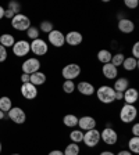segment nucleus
Returning a JSON list of instances; mask_svg holds the SVG:
<instances>
[{
	"label": "nucleus",
	"instance_id": "nucleus-45",
	"mask_svg": "<svg viewBox=\"0 0 139 155\" xmlns=\"http://www.w3.org/2000/svg\"><path fill=\"white\" fill-rule=\"evenodd\" d=\"M4 118H6V114H4L3 111L0 110V120H2V119H4Z\"/></svg>",
	"mask_w": 139,
	"mask_h": 155
},
{
	"label": "nucleus",
	"instance_id": "nucleus-17",
	"mask_svg": "<svg viewBox=\"0 0 139 155\" xmlns=\"http://www.w3.org/2000/svg\"><path fill=\"white\" fill-rule=\"evenodd\" d=\"M102 74H103V76L106 79L114 81L116 78H118V68H116L111 62H109V64H104L102 67Z\"/></svg>",
	"mask_w": 139,
	"mask_h": 155
},
{
	"label": "nucleus",
	"instance_id": "nucleus-23",
	"mask_svg": "<svg viewBox=\"0 0 139 155\" xmlns=\"http://www.w3.org/2000/svg\"><path fill=\"white\" fill-rule=\"evenodd\" d=\"M63 123H64V126L70 127V129H74L75 126H78V116L74 115V114H67L63 118Z\"/></svg>",
	"mask_w": 139,
	"mask_h": 155
},
{
	"label": "nucleus",
	"instance_id": "nucleus-2",
	"mask_svg": "<svg viewBox=\"0 0 139 155\" xmlns=\"http://www.w3.org/2000/svg\"><path fill=\"white\" fill-rule=\"evenodd\" d=\"M138 116V110L135 105L131 104H124L120 110V120L123 123H131L136 119Z\"/></svg>",
	"mask_w": 139,
	"mask_h": 155
},
{
	"label": "nucleus",
	"instance_id": "nucleus-5",
	"mask_svg": "<svg viewBox=\"0 0 139 155\" xmlns=\"http://www.w3.org/2000/svg\"><path fill=\"white\" fill-rule=\"evenodd\" d=\"M11 26H13L14 29H17V31H25L31 26V19L28 18V17L25 15V14H17V15H14V18L11 19Z\"/></svg>",
	"mask_w": 139,
	"mask_h": 155
},
{
	"label": "nucleus",
	"instance_id": "nucleus-19",
	"mask_svg": "<svg viewBox=\"0 0 139 155\" xmlns=\"http://www.w3.org/2000/svg\"><path fill=\"white\" fill-rule=\"evenodd\" d=\"M114 89V91H120V93H124V91L130 87V81L124 76H120V78H116L114 79V84L111 86Z\"/></svg>",
	"mask_w": 139,
	"mask_h": 155
},
{
	"label": "nucleus",
	"instance_id": "nucleus-14",
	"mask_svg": "<svg viewBox=\"0 0 139 155\" xmlns=\"http://www.w3.org/2000/svg\"><path fill=\"white\" fill-rule=\"evenodd\" d=\"M21 94L26 100H33L38 97V87L33 86L31 82L29 83H23L21 84Z\"/></svg>",
	"mask_w": 139,
	"mask_h": 155
},
{
	"label": "nucleus",
	"instance_id": "nucleus-40",
	"mask_svg": "<svg viewBox=\"0 0 139 155\" xmlns=\"http://www.w3.org/2000/svg\"><path fill=\"white\" fill-rule=\"evenodd\" d=\"M47 155H64V152H63L61 150H53V151H50Z\"/></svg>",
	"mask_w": 139,
	"mask_h": 155
},
{
	"label": "nucleus",
	"instance_id": "nucleus-11",
	"mask_svg": "<svg viewBox=\"0 0 139 155\" xmlns=\"http://www.w3.org/2000/svg\"><path fill=\"white\" fill-rule=\"evenodd\" d=\"M96 119L91 115H84L81 118H78V126H79V130L82 132H88V130L96 129Z\"/></svg>",
	"mask_w": 139,
	"mask_h": 155
},
{
	"label": "nucleus",
	"instance_id": "nucleus-33",
	"mask_svg": "<svg viewBox=\"0 0 139 155\" xmlns=\"http://www.w3.org/2000/svg\"><path fill=\"white\" fill-rule=\"evenodd\" d=\"M9 8L13 11L14 14H21V4L17 3V2H10L9 3Z\"/></svg>",
	"mask_w": 139,
	"mask_h": 155
},
{
	"label": "nucleus",
	"instance_id": "nucleus-34",
	"mask_svg": "<svg viewBox=\"0 0 139 155\" xmlns=\"http://www.w3.org/2000/svg\"><path fill=\"white\" fill-rule=\"evenodd\" d=\"M124 4H125L127 8L134 10V8H136V7L139 6V2H138V0H125V2H124Z\"/></svg>",
	"mask_w": 139,
	"mask_h": 155
},
{
	"label": "nucleus",
	"instance_id": "nucleus-24",
	"mask_svg": "<svg viewBox=\"0 0 139 155\" xmlns=\"http://www.w3.org/2000/svg\"><path fill=\"white\" fill-rule=\"evenodd\" d=\"M14 43H16V39H14L13 35H10V33H3V35L0 36V45L3 46V47H13Z\"/></svg>",
	"mask_w": 139,
	"mask_h": 155
},
{
	"label": "nucleus",
	"instance_id": "nucleus-31",
	"mask_svg": "<svg viewBox=\"0 0 139 155\" xmlns=\"http://www.w3.org/2000/svg\"><path fill=\"white\" fill-rule=\"evenodd\" d=\"M53 29H54V26H53V22H50V21H42L40 25H39V31H42L43 33H50Z\"/></svg>",
	"mask_w": 139,
	"mask_h": 155
},
{
	"label": "nucleus",
	"instance_id": "nucleus-44",
	"mask_svg": "<svg viewBox=\"0 0 139 155\" xmlns=\"http://www.w3.org/2000/svg\"><path fill=\"white\" fill-rule=\"evenodd\" d=\"M2 18H4V8L0 6V19Z\"/></svg>",
	"mask_w": 139,
	"mask_h": 155
},
{
	"label": "nucleus",
	"instance_id": "nucleus-42",
	"mask_svg": "<svg viewBox=\"0 0 139 155\" xmlns=\"http://www.w3.org/2000/svg\"><path fill=\"white\" fill-rule=\"evenodd\" d=\"M124 93H120V91H116V101L117 100H123Z\"/></svg>",
	"mask_w": 139,
	"mask_h": 155
},
{
	"label": "nucleus",
	"instance_id": "nucleus-18",
	"mask_svg": "<svg viewBox=\"0 0 139 155\" xmlns=\"http://www.w3.org/2000/svg\"><path fill=\"white\" fill-rule=\"evenodd\" d=\"M123 100L125 101V104H131V105H135V103L139 100V91L136 90L135 87H128V89L124 91Z\"/></svg>",
	"mask_w": 139,
	"mask_h": 155
},
{
	"label": "nucleus",
	"instance_id": "nucleus-10",
	"mask_svg": "<svg viewBox=\"0 0 139 155\" xmlns=\"http://www.w3.org/2000/svg\"><path fill=\"white\" fill-rule=\"evenodd\" d=\"M7 114H9L10 120L14 122V123H17V125H23V123L26 120L25 111H24L23 108H19V107H13Z\"/></svg>",
	"mask_w": 139,
	"mask_h": 155
},
{
	"label": "nucleus",
	"instance_id": "nucleus-22",
	"mask_svg": "<svg viewBox=\"0 0 139 155\" xmlns=\"http://www.w3.org/2000/svg\"><path fill=\"white\" fill-rule=\"evenodd\" d=\"M46 79H47V78H46V74H43V72H40V71H38V72L31 75V83L36 87L43 84V83H46Z\"/></svg>",
	"mask_w": 139,
	"mask_h": 155
},
{
	"label": "nucleus",
	"instance_id": "nucleus-21",
	"mask_svg": "<svg viewBox=\"0 0 139 155\" xmlns=\"http://www.w3.org/2000/svg\"><path fill=\"white\" fill-rule=\"evenodd\" d=\"M111 57H113V54H111L110 50H107V48H102V50H99L97 51V61L102 62V64H109V62L111 61Z\"/></svg>",
	"mask_w": 139,
	"mask_h": 155
},
{
	"label": "nucleus",
	"instance_id": "nucleus-36",
	"mask_svg": "<svg viewBox=\"0 0 139 155\" xmlns=\"http://www.w3.org/2000/svg\"><path fill=\"white\" fill-rule=\"evenodd\" d=\"M132 57L136 58V60L139 57V42H135L132 46Z\"/></svg>",
	"mask_w": 139,
	"mask_h": 155
},
{
	"label": "nucleus",
	"instance_id": "nucleus-7",
	"mask_svg": "<svg viewBox=\"0 0 139 155\" xmlns=\"http://www.w3.org/2000/svg\"><path fill=\"white\" fill-rule=\"evenodd\" d=\"M100 141L107 145H116L118 141V134L113 127H104L100 132Z\"/></svg>",
	"mask_w": 139,
	"mask_h": 155
},
{
	"label": "nucleus",
	"instance_id": "nucleus-38",
	"mask_svg": "<svg viewBox=\"0 0 139 155\" xmlns=\"http://www.w3.org/2000/svg\"><path fill=\"white\" fill-rule=\"evenodd\" d=\"M21 82H23V83H29V82H31V75L23 74L21 75Z\"/></svg>",
	"mask_w": 139,
	"mask_h": 155
},
{
	"label": "nucleus",
	"instance_id": "nucleus-39",
	"mask_svg": "<svg viewBox=\"0 0 139 155\" xmlns=\"http://www.w3.org/2000/svg\"><path fill=\"white\" fill-rule=\"evenodd\" d=\"M132 134L135 136V137H139V125H138V123H134V126H132Z\"/></svg>",
	"mask_w": 139,
	"mask_h": 155
},
{
	"label": "nucleus",
	"instance_id": "nucleus-4",
	"mask_svg": "<svg viewBox=\"0 0 139 155\" xmlns=\"http://www.w3.org/2000/svg\"><path fill=\"white\" fill-rule=\"evenodd\" d=\"M82 143H84L86 147H89V148H95V147L100 143V132L97 129H92V130L85 132Z\"/></svg>",
	"mask_w": 139,
	"mask_h": 155
},
{
	"label": "nucleus",
	"instance_id": "nucleus-1",
	"mask_svg": "<svg viewBox=\"0 0 139 155\" xmlns=\"http://www.w3.org/2000/svg\"><path fill=\"white\" fill-rule=\"evenodd\" d=\"M95 94L97 96V100L102 104H113L116 101V91L109 84H102L100 87H97V90L95 91Z\"/></svg>",
	"mask_w": 139,
	"mask_h": 155
},
{
	"label": "nucleus",
	"instance_id": "nucleus-37",
	"mask_svg": "<svg viewBox=\"0 0 139 155\" xmlns=\"http://www.w3.org/2000/svg\"><path fill=\"white\" fill-rule=\"evenodd\" d=\"M14 15H16V14H14V13H13V11H11V10H10V8L4 10V17H6L7 19H13V18H14Z\"/></svg>",
	"mask_w": 139,
	"mask_h": 155
},
{
	"label": "nucleus",
	"instance_id": "nucleus-16",
	"mask_svg": "<svg viewBox=\"0 0 139 155\" xmlns=\"http://www.w3.org/2000/svg\"><path fill=\"white\" fill-rule=\"evenodd\" d=\"M117 26H118V31H120L121 33H125V35L132 33L134 31H135V24H134V21L130 18H120Z\"/></svg>",
	"mask_w": 139,
	"mask_h": 155
},
{
	"label": "nucleus",
	"instance_id": "nucleus-13",
	"mask_svg": "<svg viewBox=\"0 0 139 155\" xmlns=\"http://www.w3.org/2000/svg\"><path fill=\"white\" fill-rule=\"evenodd\" d=\"M13 53L17 57H25L29 51H31V45L26 40H18V42L14 43L13 47Z\"/></svg>",
	"mask_w": 139,
	"mask_h": 155
},
{
	"label": "nucleus",
	"instance_id": "nucleus-35",
	"mask_svg": "<svg viewBox=\"0 0 139 155\" xmlns=\"http://www.w3.org/2000/svg\"><path fill=\"white\" fill-rule=\"evenodd\" d=\"M7 50H6V47H3V46L0 45V62H4L7 60Z\"/></svg>",
	"mask_w": 139,
	"mask_h": 155
},
{
	"label": "nucleus",
	"instance_id": "nucleus-12",
	"mask_svg": "<svg viewBox=\"0 0 139 155\" xmlns=\"http://www.w3.org/2000/svg\"><path fill=\"white\" fill-rule=\"evenodd\" d=\"M64 39H65V45L71 46V47H77V46H79L84 42V36L78 31H71V32L65 33Z\"/></svg>",
	"mask_w": 139,
	"mask_h": 155
},
{
	"label": "nucleus",
	"instance_id": "nucleus-27",
	"mask_svg": "<svg viewBox=\"0 0 139 155\" xmlns=\"http://www.w3.org/2000/svg\"><path fill=\"white\" fill-rule=\"evenodd\" d=\"M11 108H13V103H11V98H10V97H7V96L0 97V110H2L4 114H6V112H9Z\"/></svg>",
	"mask_w": 139,
	"mask_h": 155
},
{
	"label": "nucleus",
	"instance_id": "nucleus-26",
	"mask_svg": "<svg viewBox=\"0 0 139 155\" xmlns=\"http://www.w3.org/2000/svg\"><path fill=\"white\" fill-rule=\"evenodd\" d=\"M64 155H79L81 148H79V144H75V143H70V144L65 145L64 148Z\"/></svg>",
	"mask_w": 139,
	"mask_h": 155
},
{
	"label": "nucleus",
	"instance_id": "nucleus-25",
	"mask_svg": "<svg viewBox=\"0 0 139 155\" xmlns=\"http://www.w3.org/2000/svg\"><path fill=\"white\" fill-rule=\"evenodd\" d=\"M70 140H71V143H75V144L82 143V140H84V132L79 129H72L70 132Z\"/></svg>",
	"mask_w": 139,
	"mask_h": 155
},
{
	"label": "nucleus",
	"instance_id": "nucleus-32",
	"mask_svg": "<svg viewBox=\"0 0 139 155\" xmlns=\"http://www.w3.org/2000/svg\"><path fill=\"white\" fill-rule=\"evenodd\" d=\"M26 36H28L31 40H35V39H39V28L38 26H29L26 29Z\"/></svg>",
	"mask_w": 139,
	"mask_h": 155
},
{
	"label": "nucleus",
	"instance_id": "nucleus-8",
	"mask_svg": "<svg viewBox=\"0 0 139 155\" xmlns=\"http://www.w3.org/2000/svg\"><path fill=\"white\" fill-rule=\"evenodd\" d=\"M47 42L53 46V47H63L65 45V39H64V33L58 29H53L50 33H47Z\"/></svg>",
	"mask_w": 139,
	"mask_h": 155
},
{
	"label": "nucleus",
	"instance_id": "nucleus-6",
	"mask_svg": "<svg viewBox=\"0 0 139 155\" xmlns=\"http://www.w3.org/2000/svg\"><path fill=\"white\" fill-rule=\"evenodd\" d=\"M29 45H31V51H32L35 55H39V57H42V55L47 54V51H49L47 42H46V40H43V39H40V38L32 40Z\"/></svg>",
	"mask_w": 139,
	"mask_h": 155
},
{
	"label": "nucleus",
	"instance_id": "nucleus-29",
	"mask_svg": "<svg viewBox=\"0 0 139 155\" xmlns=\"http://www.w3.org/2000/svg\"><path fill=\"white\" fill-rule=\"evenodd\" d=\"M124 60H125V55L123 54V53H117V54H113V57H111V64L114 65L116 68L121 67L124 62Z\"/></svg>",
	"mask_w": 139,
	"mask_h": 155
},
{
	"label": "nucleus",
	"instance_id": "nucleus-9",
	"mask_svg": "<svg viewBox=\"0 0 139 155\" xmlns=\"http://www.w3.org/2000/svg\"><path fill=\"white\" fill-rule=\"evenodd\" d=\"M21 68H23V74L32 75L40 69V61L36 57H31L23 62V67Z\"/></svg>",
	"mask_w": 139,
	"mask_h": 155
},
{
	"label": "nucleus",
	"instance_id": "nucleus-46",
	"mask_svg": "<svg viewBox=\"0 0 139 155\" xmlns=\"http://www.w3.org/2000/svg\"><path fill=\"white\" fill-rule=\"evenodd\" d=\"M2 150H3V147H2V143H0V154H2Z\"/></svg>",
	"mask_w": 139,
	"mask_h": 155
},
{
	"label": "nucleus",
	"instance_id": "nucleus-15",
	"mask_svg": "<svg viewBox=\"0 0 139 155\" xmlns=\"http://www.w3.org/2000/svg\"><path fill=\"white\" fill-rule=\"evenodd\" d=\"M75 89H77V90L79 91L82 96H86V97L93 96L95 91H96V87H95L91 82H86V81L78 82L77 86H75Z\"/></svg>",
	"mask_w": 139,
	"mask_h": 155
},
{
	"label": "nucleus",
	"instance_id": "nucleus-3",
	"mask_svg": "<svg viewBox=\"0 0 139 155\" xmlns=\"http://www.w3.org/2000/svg\"><path fill=\"white\" fill-rule=\"evenodd\" d=\"M81 65L77 62H70V64L64 65V68L61 69V76L64 78V81H74L81 75Z\"/></svg>",
	"mask_w": 139,
	"mask_h": 155
},
{
	"label": "nucleus",
	"instance_id": "nucleus-30",
	"mask_svg": "<svg viewBox=\"0 0 139 155\" xmlns=\"http://www.w3.org/2000/svg\"><path fill=\"white\" fill-rule=\"evenodd\" d=\"M63 91L67 94H71L75 91V83L74 81H64L63 82Z\"/></svg>",
	"mask_w": 139,
	"mask_h": 155
},
{
	"label": "nucleus",
	"instance_id": "nucleus-43",
	"mask_svg": "<svg viewBox=\"0 0 139 155\" xmlns=\"http://www.w3.org/2000/svg\"><path fill=\"white\" fill-rule=\"evenodd\" d=\"M99 155H116L113 151H109V150H106V151H102Z\"/></svg>",
	"mask_w": 139,
	"mask_h": 155
},
{
	"label": "nucleus",
	"instance_id": "nucleus-41",
	"mask_svg": "<svg viewBox=\"0 0 139 155\" xmlns=\"http://www.w3.org/2000/svg\"><path fill=\"white\" fill-rule=\"evenodd\" d=\"M116 155H134L131 151H128V150H121V151H118Z\"/></svg>",
	"mask_w": 139,
	"mask_h": 155
},
{
	"label": "nucleus",
	"instance_id": "nucleus-47",
	"mask_svg": "<svg viewBox=\"0 0 139 155\" xmlns=\"http://www.w3.org/2000/svg\"><path fill=\"white\" fill-rule=\"evenodd\" d=\"M11 155H19V154H11Z\"/></svg>",
	"mask_w": 139,
	"mask_h": 155
},
{
	"label": "nucleus",
	"instance_id": "nucleus-20",
	"mask_svg": "<svg viewBox=\"0 0 139 155\" xmlns=\"http://www.w3.org/2000/svg\"><path fill=\"white\" fill-rule=\"evenodd\" d=\"M121 67H124L125 71L131 72V71H135L136 68L139 67V62H138L136 58H134L132 55H130V57H125V60H124V62H123Z\"/></svg>",
	"mask_w": 139,
	"mask_h": 155
},
{
	"label": "nucleus",
	"instance_id": "nucleus-28",
	"mask_svg": "<svg viewBox=\"0 0 139 155\" xmlns=\"http://www.w3.org/2000/svg\"><path fill=\"white\" fill-rule=\"evenodd\" d=\"M128 151H131L132 154H139V137L132 136L128 140Z\"/></svg>",
	"mask_w": 139,
	"mask_h": 155
}]
</instances>
